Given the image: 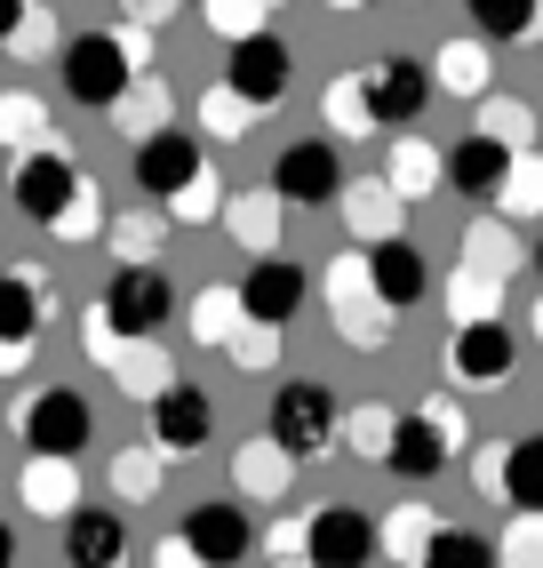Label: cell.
Instances as JSON below:
<instances>
[{
    "mask_svg": "<svg viewBox=\"0 0 543 568\" xmlns=\"http://www.w3.org/2000/svg\"><path fill=\"white\" fill-rule=\"evenodd\" d=\"M17 497H24L32 513L64 520L72 505H81V473H72V465H49V457H24V473H17Z\"/></svg>",
    "mask_w": 543,
    "mask_h": 568,
    "instance_id": "cb8c5ba5",
    "label": "cell"
},
{
    "mask_svg": "<svg viewBox=\"0 0 543 568\" xmlns=\"http://www.w3.org/2000/svg\"><path fill=\"white\" fill-rule=\"evenodd\" d=\"M161 480H168V473H161V448L136 440V448L112 457V488H121V497H161Z\"/></svg>",
    "mask_w": 543,
    "mask_h": 568,
    "instance_id": "e575fe53",
    "label": "cell"
},
{
    "mask_svg": "<svg viewBox=\"0 0 543 568\" xmlns=\"http://www.w3.org/2000/svg\"><path fill=\"white\" fill-rule=\"evenodd\" d=\"M304 305H313V273H304L288 248H280V256H256V264H248V281L232 288V313H240L248 328H264V336H272V328H288Z\"/></svg>",
    "mask_w": 543,
    "mask_h": 568,
    "instance_id": "8992f818",
    "label": "cell"
},
{
    "mask_svg": "<svg viewBox=\"0 0 543 568\" xmlns=\"http://www.w3.org/2000/svg\"><path fill=\"white\" fill-rule=\"evenodd\" d=\"M129 81H136V49L121 32H81V41H64V97L72 104L112 112L129 97Z\"/></svg>",
    "mask_w": 543,
    "mask_h": 568,
    "instance_id": "5b68a950",
    "label": "cell"
},
{
    "mask_svg": "<svg viewBox=\"0 0 543 568\" xmlns=\"http://www.w3.org/2000/svg\"><path fill=\"white\" fill-rule=\"evenodd\" d=\"M272 568H304V545H296V528H272Z\"/></svg>",
    "mask_w": 543,
    "mask_h": 568,
    "instance_id": "7dc6e473",
    "label": "cell"
},
{
    "mask_svg": "<svg viewBox=\"0 0 543 568\" xmlns=\"http://www.w3.org/2000/svg\"><path fill=\"white\" fill-rule=\"evenodd\" d=\"M176 321V281L161 264H121L104 288V305H89V345H152Z\"/></svg>",
    "mask_w": 543,
    "mask_h": 568,
    "instance_id": "6da1fadb",
    "label": "cell"
},
{
    "mask_svg": "<svg viewBox=\"0 0 543 568\" xmlns=\"http://www.w3.org/2000/svg\"><path fill=\"white\" fill-rule=\"evenodd\" d=\"M0 136H9L17 153H32V144L49 136V112L32 104V97H9V104H0Z\"/></svg>",
    "mask_w": 543,
    "mask_h": 568,
    "instance_id": "f35d334b",
    "label": "cell"
},
{
    "mask_svg": "<svg viewBox=\"0 0 543 568\" xmlns=\"http://www.w3.org/2000/svg\"><path fill=\"white\" fill-rule=\"evenodd\" d=\"M480 473H488V488H495V497L512 505V513H527V520L543 513V440H535V433H520V440L488 448Z\"/></svg>",
    "mask_w": 543,
    "mask_h": 568,
    "instance_id": "ac0fdd59",
    "label": "cell"
},
{
    "mask_svg": "<svg viewBox=\"0 0 543 568\" xmlns=\"http://www.w3.org/2000/svg\"><path fill=\"white\" fill-rule=\"evenodd\" d=\"M89 361H104V368H112V376H121V385H129V393H144V400H152V393H161V385H168V368H161V361H152L144 345H89Z\"/></svg>",
    "mask_w": 543,
    "mask_h": 568,
    "instance_id": "1f68e13d",
    "label": "cell"
},
{
    "mask_svg": "<svg viewBox=\"0 0 543 568\" xmlns=\"http://www.w3.org/2000/svg\"><path fill=\"white\" fill-rule=\"evenodd\" d=\"M176 209V224H216V209H224V193H216V176H201L184 201H168Z\"/></svg>",
    "mask_w": 543,
    "mask_h": 568,
    "instance_id": "7bdbcfd3",
    "label": "cell"
},
{
    "mask_svg": "<svg viewBox=\"0 0 543 568\" xmlns=\"http://www.w3.org/2000/svg\"><path fill=\"white\" fill-rule=\"evenodd\" d=\"M201 121H208V129H216V136H240V129H248V121H256V112H248V104H232V97H224V89H208V97H201Z\"/></svg>",
    "mask_w": 543,
    "mask_h": 568,
    "instance_id": "b9f144b4",
    "label": "cell"
},
{
    "mask_svg": "<svg viewBox=\"0 0 543 568\" xmlns=\"http://www.w3.org/2000/svg\"><path fill=\"white\" fill-rule=\"evenodd\" d=\"M280 209H336L344 193V153L328 136H296L280 161H272V184H264Z\"/></svg>",
    "mask_w": 543,
    "mask_h": 568,
    "instance_id": "52a82bcc",
    "label": "cell"
},
{
    "mask_svg": "<svg viewBox=\"0 0 543 568\" xmlns=\"http://www.w3.org/2000/svg\"><path fill=\"white\" fill-rule=\"evenodd\" d=\"M152 568H192V552H184V545H176V537H168V545H161V552H152Z\"/></svg>",
    "mask_w": 543,
    "mask_h": 568,
    "instance_id": "681fc988",
    "label": "cell"
},
{
    "mask_svg": "<svg viewBox=\"0 0 543 568\" xmlns=\"http://www.w3.org/2000/svg\"><path fill=\"white\" fill-rule=\"evenodd\" d=\"M495 568H543V528H535L527 513L495 537Z\"/></svg>",
    "mask_w": 543,
    "mask_h": 568,
    "instance_id": "ab89813d",
    "label": "cell"
},
{
    "mask_svg": "<svg viewBox=\"0 0 543 568\" xmlns=\"http://www.w3.org/2000/svg\"><path fill=\"white\" fill-rule=\"evenodd\" d=\"M208 176V153H201V136H184V129H161V136H144L136 144V193L144 201H184L192 184Z\"/></svg>",
    "mask_w": 543,
    "mask_h": 568,
    "instance_id": "9a60e30c",
    "label": "cell"
},
{
    "mask_svg": "<svg viewBox=\"0 0 543 568\" xmlns=\"http://www.w3.org/2000/svg\"><path fill=\"white\" fill-rule=\"evenodd\" d=\"M9 433H17L24 457L72 465V457L96 440V408H89V393H72V385H41V393H24V400L9 408Z\"/></svg>",
    "mask_w": 543,
    "mask_h": 568,
    "instance_id": "7a4b0ae2",
    "label": "cell"
},
{
    "mask_svg": "<svg viewBox=\"0 0 543 568\" xmlns=\"http://www.w3.org/2000/svg\"><path fill=\"white\" fill-rule=\"evenodd\" d=\"M64 568H129V528H121V513L72 505V513H64Z\"/></svg>",
    "mask_w": 543,
    "mask_h": 568,
    "instance_id": "44dd1931",
    "label": "cell"
},
{
    "mask_svg": "<svg viewBox=\"0 0 543 568\" xmlns=\"http://www.w3.org/2000/svg\"><path fill=\"white\" fill-rule=\"evenodd\" d=\"M224 345H232V361H240V368H272V336H264V328H248V321L232 328Z\"/></svg>",
    "mask_w": 543,
    "mask_h": 568,
    "instance_id": "f6af8a7d",
    "label": "cell"
},
{
    "mask_svg": "<svg viewBox=\"0 0 543 568\" xmlns=\"http://www.w3.org/2000/svg\"><path fill=\"white\" fill-rule=\"evenodd\" d=\"M512 161L520 153H503V144H488V136H455L440 153V176H448V193H463V201H495L503 176H512Z\"/></svg>",
    "mask_w": 543,
    "mask_h": 568,
    "instance_id": "ffe728a7",
    "label": "cell"
},
{
    "mask_svg": "<svg viewBox=\"0 0 543 568\" xmlns=\"http://www.w3.org/2000/svg\"><path fill=\"white\" fill-rule=\"evenodd\" d=\"M328 121H336V129H368V121H360V81H352V72H336V81H328Z\"/></svg>",
    "mask_w": 543,
    "mask_h": 568,
    "instance_id": "ee69618b",
    "label": "cell"
},
{
    "mask_svg": "<svg viewBox=\"0 0 543 568\" xmlns=\"http://www.w3.org/2000/svg\"><path fill=\"white\" fill-rule=\"evenodd\" d=\"M360 81V121H376V129H416V112L432 104V72H423L416 57H383V64H368V72H352Z\"/></svg>",
    "mask_w": 543,
    "mask_h": 568,
    "instance_id": "8fae6325",
    "label": "cell"
},
{
    "mask_svg": "<svg viewBox=\"0 0 543 568\" xmlns=\"http://www.w3.org/2000/svg\"><path fill=\"white\" fill-rule=\"evenodd\" d=\"M432 184H440V153L408 129V136L392 144V176H383V193H392V201H423Z\"/></svg>",
    "mask_w": 543,
    "mask_h": 568,
    "instance_id": "f1b7e54d",
    "label": "cell"
},
{
    "mask_svg": "<svg viewBox=\"0 0 543 568\" xmlns=\"http://www.w3.org/2000/svg\"><path fill=\"white\" fill-rule=\"evenodd\" d=\"M336 201H344V224H352V241H360V248H376V241H392V233H400V216H392L400 201L383 193V184H344Z\"/></svg>",
    "mask_w": 543,
    "mask_h": 568,
    "instance_id": "484cf974",
    "label": "cell"
},
{
    "mask_svg": "<svg viewBox=\"0 0 543 568\" xmlns=\"http://www.w3.org/2000/svg\"><path fill=\"white\" fill-rule=\"evenodd\" d=\"M416 568H495V537H480V528H455V520H440Z\"/></svg>",
    "mask_w": 543,
    "mask_h": 568,
    "instance_id": "f546056e",
    "label": "cell"
},
{
    "mask_svg": "<svg viewBox=\"0 0 543 568\" xmlns=\"http://www.w3.org/2000/svg\"><path fill=\"white\" fill-rule=\"evenodd\" d=\"M17 361H24V345H0V376H9Z\"/></svg>",
    "mask_w": 543,
    "mask_h": 568,
    "instance_id": "816d5d0a",
    "label": "cell"
},
{
    "mask_svg": "<svg viewBox=\"0 0 543 568\" xmlns=\"http://www.w3.org/2000/svg\"><path fill=\"white\" fill-rule=\"evenodd\" d=\"M112 112H121V129L144 144V136H161V129H168V89H161V81H129V97L112 104Z\"/></svg>",
    "mask_w": 543,
    "mask_h": 568,
    "instance_id": "d6a6232c",
    "label": "cell"
},
{
    "mask_svg": "<svg viewBox=\"0 0 543 568\" xmlns=\"http://www.w3.org/2000/svg\"><path fill=\"white\" fill-rule=\"evenodd\" d=\"M472 24H480V32H472L480 49H527L535 24H543V9H535V0H503V9H495V0H480Z\"/></svg>",
    "mask_w": 543,
    "mask_h": 568,
    "instance_id": "4316f807",
    "label": "cell"
},
{
    "mask_svg": "<svg viewBox=\"0 0 543 568\" xmlns=\"http://www.w3.org/2000/svg\"><path fill=\"white\" fill-rule=\"evenodd\" d=\"M216 224H224L248 256H280V233H288V216H280V201H272V193H232V201L216 209Z\"/></svg>",
    "mask_w": 543,
    "mask_h": 568,
    "instance_id": "7402d4cb",
    "label": "cell"
},
{
    "mask_svg": "<svg viewBox=\"0 0 543 568\" xmlns=\"http://www.w3.org/2000/svg\"><path fill=\"white\" fill-rule=\"evenodd\" d=\"M472 136H488V144H503V153H520V161H527V112H520V104H480Z\"/></svg>",
    "mask_w": 543,
    "mask_h": 568,
    "instance_id": "d590c367",
    "label": "cell"
},
{
    "mask_svg": "<svg viewBox=\"0 0 543 568\" xmlns=\"http://www.w3.org/2000/svg\"><path fill=\"white\" fill-rule=\"evenodd\" d=\"M49 233H57V241H96V233H104V193H96L89 176L72 184V201L57 209V224H49Z\"/></svg>",
    "mask_w": 543,
    "mask_h": 568,
    "instance_id": "836d02e7",
    "label": "cell"
},
{
    "mask_svg": "<svg viewBox=\"0 0 543 568\" xmlns=\"http://www.w3.org/2000/svg\"><path fill=\"white\" fill-rule=\"evenodd\" d=\"M520 368V336L503 321H472L448 336V376L455 385H503V376Z\"/></svg>",
    "mask_w": 543,
    "mask_h": 568,
    "instance_id": "e0dca14e",
    "label": "cell"
},
{
    "mask_svg": "<svg viewBox=\"0 0 543 568\" xmlns=\"http://www.w3.org/2000/svg\"><path fill=\"white\" fill-rule=\"evenodd\" d=\"M360 281H368V296L383 313H416L423 296H432V264H423V248L408 241V233H392V241H376V248H360Z\"/></svg>",
    "mask_w": 543,
    "mask_h": 568,
    "instance_id": "4fadbf2b",
    "label": "cell"
},
{
    "mask_svg": "<svg viewBox=\"0 0 543 568\" xmlns=\"http://www.w3.org/2000/svg\"><path fill=\"white\" fill-rule=\"evenodd\" d=\"M320 281H328V321H336V336H344V345H352V353H383V345H392V313H383L376 296H368V281H360V256H352V248H344Z\"/></svg>",
    "mask_w": 543,
    "mask_h": 568,
    "instance_id": "7c38bea8",
    "label": "cell"
},
{
    "mask_svg": "<svg viewBox=\"0 0 543 568\" xmlns=\"http://www.w3.org/2000/svg\"><path fill=\"white\" fill-rule=\"evenodd\" d=\"M232 473H240L248 497H288V488H296V465H288L272 440H248L240 457H232Z\"/></svg>",
    "mask_w": 543,
    "mask_h": 568,
    "instance_id": "4dcf8cb0",
    "label": "cell"
},
{
    "mask_svg": "<svg viewBox=\"0 0 543 568\" xmlns=\"http://www.w3.org/2000/svg\"><path fill=\"white\" fill-rule=\"evenodd\" d=\"M41 321H49V273L41 264H0V345L32 353Z\"/></svg>",
    "mask_w": 543,
    "mask_h": 568,
    "instance_id": "d6986e66",
    "label": "cell"
},
{
    "mask_svg": "<svg viewBox=\"0 0 543 568\" xmlns=\"http://www.w3.org/2000/svg\"><path fill=\"white\" fill-rule=\"evenodd\" d=\"M144 448H161V457H192V448L216 440V400L201 385H184V376H168L161 393L144 400Z\"/></svg>",
    "mask_w": 543,
    "mask_h": 568,
    "instance_id": "ba28073f",
    "label": "cell"
},
{
    "mask_svg": "<svg viewBox=\"0 0 543 568\" xmlns=\"http://www.w3.org/2000/svg\"><path fill=\"white\" fill-rule=\"evenodd\" d=\"M512 264H520V233H512V224L480 216L472 233H463V273H480V281L503 288V273H512Z\"/></svg>",
    "mask_w": 543,
    "mask_h": 568,
    "instance_id": "d4e9b609",
    "label": "cell"
},
{
    "mask_svg": "<svg viewBox=\"0 0 543 568\" xmlns=\"http://www.w3.org/2000/svg\"><path fill=\"white\" fill-rule=\"evenodd\" d=\"M208 24H216V32H232V41H248V32L264 24V9H208Z\"/></svg>",
    "mask_w": 543,
    "mask_h": 568,
    "instance_id": "bcb514c9",
    "label": "cell"
},
{
    "mask_svg": "<svg viewBox=\"0 0 543 568\" xmlns=\"http://www.w3.org/2000/svg\"><path fill=\"white\" fill-rule=\"evenodd\" d=\"M0 568H17V537H9V520H0Z\"/></svg>",
    "mask_w": 543,
    "mask_h": 568,
    "instance_id": "f907efd6",
    "label": "cell"
},
{
    "mask_svg": "<svg viewBox=\"0 0 543 568\" xmlns=\"http://www.w3.org/2000/svg\"><path fill=\"white\" fill-rule=\"evenodd\" d=\"M423 72H432V97H480L488 104V81H495V57L472 41V32H463V41H448L432 64H423Z\"/></svg>",
    "mask_w": 543,
    "mask_h": 568,
    "instance_id": "603a6c76",
    "label": "cell"
},
{
    "mask_svg": "<svg viewBox=\"0 0 543 568\" xmlns=\"http://www.w3.org/2000/svg\"><path fill=\"white\" fill-rule=\"evenodd\" d=\"M288 72H296V57H288L280 32H248V41H232L216 89H224L232 104H248V112H272V104L288 97Z\"/></svg>",
    "mask_w": 543,
    "mask_h": 568,
    "instance_id": "9c48e42d",
    "label": "cell"
},
{
    "mask_svg": "<svg viewBox=\"0 0 543 568\" xmlns=\"http://www.w3.org/2000/svg\"><path fill=\"white\" fill-rule=\"evenodd\" d=\"M296 545H304V568H368L376 560V513L320 505L313 520L296 528Z\"/></svg>",
    "mask_w": 543,
    "mask_h": 568,
    "instance_id": "5bb4252c",
    "label": "cell"
},
{
    "mask_svg": "<svg viewBox=\"0 0 543 568\" xmlns=\"http://www.w3.org/2000/svg\"><path fill=\"white\" fill-rule=\"evenodd\" d=\"M455 440H463V416L448 400H416V408H392V433H383V473H400V480H432L448 457H455Z\"/></svg>",
    "mask_w": 543,
    "mask_h": 568,
    "instance_id": "277c9868",
    "label": "cell"
},
{
    "mask_svg": "<svg viewBox=\"0 0 543 568\" xmlns=\"http://www.w3.org/2000/svg\"><path fill=\"white\" fill-rule=\"evenodd\" d=\"M432 528H440V513L400 505L392 520H376V560H400V568H416V560H423V545H432Z\"/></svg>",
    "mask_w": 543,
    "mask_h": 568,
    "instance_id": "83f0119b",
    "label": "cell"
},
{
    "mask_svg": "<svg viewBox=\"0 0 543 568\" xmlns=\"http://www.w3.org/2000/svg\"><path fill=\"white\" fill-rule=\"evenodd\" d=\"M336 416H344L336 385H320V376H288V385L272 393L264 440L280 448L288 465H313V457H328V448H336Z\"/></svg>",
    "mask_w": 543,
    "mask_h": 568,
    "instance_id": "3957f363",
    "label": "cell"
},
{
    "mask_svg": "<svg viewBox=\"0 0 543 568\" xmlns=\"http://www.w3.org/2000/svg\"><path fill=\"white\" fill-rule=\"evenodd\" d=\"M72 184H81V169H72L57 144L9 161V201H17V216H32V224H57V209L72 201Z\"/></svg>",
    "mask_w": 543,
    "mask_h": 568,
    "instance_id": "2e32d148",
    "label": "cell"
},
{
    "mask_svg": "<svg viewBox=\"0 0 543 568\" xmlns=\"http://www.w3.org/2000/svg\"><path fill=\"white\" fill-rule=\"evenodd\" d=\"M24 17H32L24 0H0V49H17V32H24Z\"/></svg>",
    "mask_w": 543,
    "mask_h": 568,
    "instance_id": "c3c4849f",
    "label": "cell"
},
{
    "mask_svg": "<svg viewBox=\"0 0 543 568\" xmlns=\"http://www.w3.org/2000/svg\"><path fill=\"white\" fill-rule=\"evenodd\" d=\"M112 233V248H121L129 264H161L152 248H161V216H136V224H104Z\"/></svg>",
    "mask_w": 543,
    "mask_h": 568,
    "instance_id": "60d3db41",
    "label": "cell"
},
{
    "mask_svg": "<svg viewBox=\"0 0 543 568\" xmlns=\"http://www.w3.org/2000/svg\"><path fill=\"white\" fill-rule=\"evenodd\" d=\"M176 545L192 552V568H240L256 552V520H248V505L208 497V505H192L176 520Z\"/></svg>",
    "mask_w": 543,
    "mask_h": 568,
    "instance_id": "30bf717a",
    "label": "cell"
},
{
    "mask_svg": "<svg viewBox=\"0 0 543 568\" xmlns=\"http://www.w3.org/2000/svg\"><path fill=\"white\" fill-rule=\"evenodd\" d=\"M232 328H240V313H232V288H201V305H192V336L224 353V336H232Z\"/></svg>",
    "mask_w": 543,
    "mask_h": 568,
    "instance_id": "74e56055",
    "label": "cell"
},
{
    "mask_svg": "<svg viewBox=\"0 0 543 568\" xmlns=\"http://www.w3.org/2000/svg\"><path fill=\"white\" fill-rule=\"evenodd\" d=\"M495 281H480V273H455V288H448V313H455V328H472V321H495Z\"/></svg>",
    "mask_w": 543,
    "mask_h": 568,
    "instance_id": "8d00e7d4",
    "label": "cell"
}]
</instances>
